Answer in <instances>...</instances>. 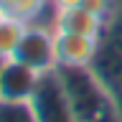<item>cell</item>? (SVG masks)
Masks as SVG:
<instances>
[{
  "label": "cell",
  "instance_id": "obj_1",
  "mask_svg": "<svg viewBox=\"0 0 122 122\" xmlns=\"http://www.w3.org/2000/svg\"><path fill=\"white\" fill-rule=\"evenodd\" d=\"M76 122H122L117 99L92 69H59Z\"/></svg>",
  "mask_w": 122,
  "mask_h": 122
},
{
  "label": "cell",
  "instance_id": "obj_14",
  "mask_svg": "<svg viewBox=\"0 0 122 122\" xmlns=\"http://www.w3.org/2000/svg\"><path fill=\"white\" fill-rule=\"evenodd\" d=\"M0 64H3V59H0Z\"/></svg>",
  "mask_w": 122,
  "mask_h": 122
},
{
  "label": "cell",
  "instance_id": "obj_7",
  "mask_svg": "<svg viewBox=\"0 0 122 122\" xmlns=\"http://www.w3.org/2000/svg\"><path fill=\"white\" fill-rule=\"evenodd\" d=\"M25 28H28V23L20 18H13V15H5L0 20V59H10L15 53Z\"/></svg>",
  "mask_w": 122,
  "mask_h": 122
},
{
  "label": "cell",
  "instance_id": "obj_2",
  "mask_svg": "<svg viewBox=\"0 0 122 122\" xmlns=\"http://www.w3.org/2000/svg\"><path fill=\"white\" fill-rule=\"evenodd\" d=\"M10 59L28 64L38 74L56 71L59 69V61H56V30L51 25H43V23H28V28H25L20 43H18V48H15V53Z\"/></svg>",
  "mask_w": 122,
  "mask_h": 122
},
{
  "label": "cell",
  "instance_id": "obj_3",
  "mask_svg": "<svg viewBox=\"0 0 122 122\" xmlns=\"http://www.w3.org/2000/svg\"><path fill=\"white\" fill-rule=\"evenodd\" d=\"M30 107H33L38 122H76L69 94L59 76V69L41 76V81L30 97Z\"/></svg>",
  "mask_w": 122,
  "mask_h": 122
},
{
  "label": "cell",
  "instance_id": "obj_5",
  "mask_svg": "<svg viewBox=\"0 0 122 122\" xmlns=\"http://www.w3.org/2000/svg\"><path fill=\"white\" fill-rule=\"evenodd\" d=\"M99 46H102V38L56 30V61H59V69H89L99 51Z\"/></svg>",
  "mask_w": 122,
  "mask_h": 122
},
{
  "label": "cell",
  "instance_id": "obj_8",
  "mask_svg": "<svg viewBox=\"0 0 122 122\" xmlns=\"http://www.w3.org/2000/svg\"><path fill=\"white\" fill-rule=\"evenodd\" d=\"M46 8H48V0H0V10L5 15L20 18L25 23H36Z\"/></svg>",
  "mask_w": 122,
  "mask_h": 122
},
{
  "label": "cell",
  "instance_id": "obj_12",
  "mask_svg": "<svg viewBox=\"0 0 122 122\" xmlns=\"http://www.w3.org/2000/svg\"><path fill=\"white\" fill-rule=\"evenodd\" d=\"M76 5H81V0H48V10L51 13L66 10V8H76Z\"/></svg>",
  "mask_w": 122,
  "mask_h": 122
},
{
  "label": "cell",
  "instance_id": "obj_9",
  "mask_svg": "<svg viewBox=\"0 0 122 122\" xmlns=\"http://www.w3.org/2000/svg\"><path fill=\"white\" fill-rule=\"evenodd\" d=\"M0 122H38L30 102L0 99Z\"/></svg>",
  "mask_w": 122,
  "mask_h": 122
},
{
  "label": "cell",
  "instance_id": "obj_6",
  "mask_svg": "<svg viewBox=\"0 0 122 122\" xmlns=\"http://www.w3.org/2000/svg\"><path fill=\"white\" fill-rule=\"evenodd\" d=\"M51 28L53 30H64V33H81V36H92V38H104L107 33V20L99 15L89 13L86 8L76 5V8H66L51 15Z\"/></svg>",
  "mask_w": 122,
  "mask_h": 122
},
{
  "label": "cell",
  "instance_id": "obj_11",
  "mask_svg": "<svg viewBox=\"0 0 122 122\" xmlns=\"http://www.w3.org/2000/svg\"><path fill=\"white\" fill-rule=\"evenodd\" d=\"M81 8H86L89 13L99 15L104 20H109V15L114 13V0H81Z\"/></svg>",
  "mask_w": 122,
  "mask_h": 122
},
{
  "label": "cell",
  "instance_id": "obj_4",
  "mask_svg": "<svg viewBox=\"0 0 122 122\" xmlns=\"http://www.w3.org/2000/svg\"><path fill=\"white\" fill-rule=\"evenodd\" d=\"M41 76L36 69L18 59H3L0 64V99L10 102H30Z\"/></svg>",
  "mask_w": 122,
  "mask_h": 122
},
{
  "label": "cell",
  "instance_id": "obj_10",
  "mask_svg": "<svg viewBox=\"0 0 122 122\" xmlns=\"http://www.w3.org/2000/svg\"><path fill=\"white\" fill-rule=\"evenodd\" d=\"M104 38L109 41V43H114L117 48H122V8H120V10H114V13L109 15Z\"/></svg>",
  "mask_w": 122,
  "mask_h": 122
},
{
  "label": "cell",
  "instance_id": "obj_13",
  "mask_svg": "<svg viewBox=\"0 0 122 122\" xmlns=\"http://www.w3.org/2000/svg\"><path fill=\"white\" fill-rule=\"evenodd\" d=\"M3 18H5V13H3V10H0V20H3Z\"/></svg>",
  "mask_w": 122,
  "mask_h": 122
}]
</instances>
